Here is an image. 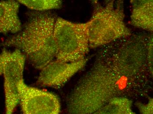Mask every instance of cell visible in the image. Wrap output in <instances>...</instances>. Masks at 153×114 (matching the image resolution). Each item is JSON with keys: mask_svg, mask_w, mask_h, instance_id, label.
I'll list each match as a JSON object with an SVG mask.
<instances>
[{"mask_svg": "<svg viewBox=\"0 0 153 114\" xmlns=\"http://www.w3.org/2000/svg\"><path fill=\"white\" fill-rule=\"evenodd\" d=\"M131 25L150 32L153 31V0L131 1Z\"/></svg>", "mask_w": 153, "mask_h": 114, "instance_id": "obj_9", "label": "cell"}, {"mask_svg": "<svg viewBox=\"0 0 153 114\" xmlns=\"http://www.w3.org/2000/svg\"><path fill=\"white\" fill-rule=\"evenodd\" d=\"M124 8L120 2L110 1L102 6L95 2L91 19L88 21L90 48L104 46L131 34L125 22Z\"/></svg>", "mask_w": 153, "mask_h": 114, "instance_id": "obj_3", "label": "cell"}, {"mask_svg": "<svg viewBox=\"0 0 153 114\" xmlns=\"http://www.w3.org/2000/svg\"><path fill=\"white\" fill-rule=\"evenodd\" d=\"M20 4L18 1H0V33L16 34L22 29L19 16Z\"/></svg>", "mask_w": 153, "mask_h": 114, "instance_id": "obj_8", "label": "cell"}, {"mask_svg": "<svg viewBox=\"0 0 153 114\" xmlns=\"http://www.w3.org/2000/svg\"><path fill=\"white\" fill-rule=\"evenodd\" d=\"M88 21L74 23L61 17L56 18L54 28L56 60L75 62L85 58L90 49Z\"/></svg>", "mask_w": 153, "mask_h": 114, "instance_id": "obj_4", "label": "cell"}, {"mask_svg": "<svg viewBox=\"0 0 153 114\" xmlns=\"http://www.w3.org/2000/svg\"><path fill=\"white\" fill-rule=\"evenodd\" d=\"M153 36H150L146 43V59L148 71L153 75Z\"/></svg>", "mask_w": 153, "mask_h": 114, "instance_id": "obj_12", "label": "cell"}, {"mask_svg": "<svg viewBox=\"0 0 153 114\" xmlns=\"http://www.w3.org/2000/svg\"><path fill=\"white\" fill-rule=\"evenodd\" d=\"M11 53V52L4 49L0 54V76L3 74L4 65L10 56Z\"/></svg>", "mask_w": 153, "mask_h": 114, "instance_id": "obj_14", "label": "cell"}, {"mask_svg": "<svg viewBox=\"0 0 153 114\" xmlns=\"http://www.w3.org/2000/svg\"><path fill=\"white\" fill-rule=\"evenodd\" d=\"M56 18L47 12H35L24 27L1 45L19 50L35 68L42 70L56 58L54 38Z\"/></svg>", "mask_w": 153, "mask_h": 114, "instance_id": "obj_2", "label": "cell"}, {"mask_svg": "<svg viewBox=\"0 0 153 114\" xmlns=\"http://www.w3.org/2000/svg\"><path fill=\"white\" fill-rule=\"evenodd\" d=\"M23 114H59L60 101L53 93L31 87L23 79L18 86Z\"/></svg>", "mask_w": 153, "mask_h": 114, "instance_id": "obj_5", "label": "cell"}, {"mask_svg": "<svg viewBox=\"0 0 153 114\" xmlns=\"http://www.w3.org/2000/svg\"><path fill=\"white\" fill-rule=\"evenodd\" d=\"M18 1L19 4L39 12L60 9L62 6V1L59 0H19Z\"/></svg>", "mask_w": 153, "mask_h": 114, "instance_id": "obj_11", "label": "cell"}, {"mask_svg": "<svg viewBox=\"0 0 153 114\" xmlns=\"http://www.w3.org/2000/svg\"><path fill=\"white\" fill-rule=\"evenodd\" d=\"M26 58L19 50L11 52L4 67L5 114H13L19 104L18 86L23 79V72Z\"/></svg>", "mask_w": 153, "mask_h": 114, "instance_id": "obj_6", "label": "cell"}, {"mask_svg": "<svg viewBox=\"0 0 153 114\" xmlns=\"http://www.w3.org/2000/svg\"><path fill=\"white\" fill-rule=\"evenodd\" d=\"M130 99L122 96L116 97L93 114H137L131 108Z\"/></svg>", "mask_w": 153, "mask_h": 114, "instance_id": "obj_10", "label": "cell"}, {"mask_svg": "<svg viewBox=\"0 0 153 114\" xmlns=\"http://www.w3.org/2000/svg\"><path fill=\"white\" fill-rule=\"evenodd\" d=\"M98 61L79 82L69 95L68 114H93L120 96L123 79L127 78L117 70L112 59Z\"/></svg>", "mask_w": 153, "mask_h": 114, "instance_id": "obj_1", "label": "cell"}, {"mask_svg": "<svg viewBox=\"0 0 153 114\" xmlns=\"http://www.w3.org/2000/svg\"><path fill=\"white\" fill-rule=\"evenodd\" d=\"M137 107L141 114H153V101L152 98H149L146 104L137 103Z\"/></svg>", "mask_w": 153, "mask_h": 114, "instance_id": "obj_13", "label": "cell"}, {"mask_svg": "<svg viewBox=\"0 0 153 114\" xmlns=\"http://www.w3.org/2000/svg\"><path fill=\"white\" fill-rule=\"evenodd\" d=\"M88 60L85 57L77 62L68 63L54 59L41 70L36 83L41 87L60 88L84 67Z\"/></svg>", "mask_w": 153, "mask_h": 114, "instance_id": "obj_7", "label": "cell"}]
</instances>
